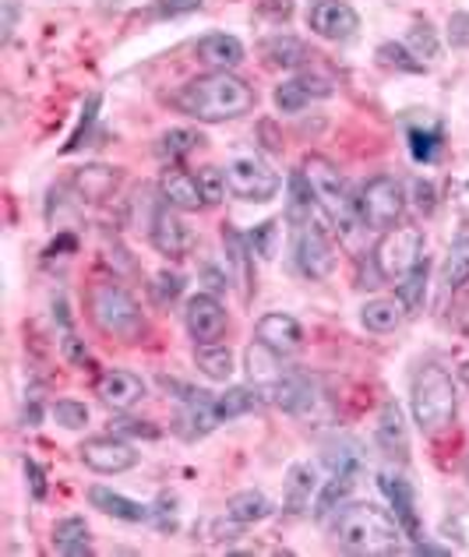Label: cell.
Listing matches in <instances>:
<instances>
[{
  "label": "cell",
  "instance_id": "obj_29",
  "mask_svg": "<svg viewBox=\"0 0 469 557\" xmlns=\"http://www.w3.org/2000/svg\"><path fill=\"white\" fill-rule=\"evenodd\" d=\"M321 459H325L329 473H340V476H363V448L354 437H332L321 451Z\"/></svg>",
  "mask_w": 469,
  "mask_h": 557
},
{
  "label": "cell",
  "instance_id": "obj_9",
  "mask_svg": "<svg viewBox=\"0 0 469 557\" xmlns=\"http://www.w3.org/2000/svg\"><path fill=\"white\" fill-rule=\"evenodd\" d=\"M226 187L237 201L247 205H266L280 195V173H275L261 156H237L226 163Z\"/></svg>",
  "mask_w": 469,
  "mask_h": 557
},
{
  "label": "cell",
  "instance_id": "obj_35",
  "mask_svg": "<svg viewBox=\"0 0 469 557\" xmlns=\"http://www.w3.org/2000/svg\"><path fill=\"white\" fill-rule=\"evenodd\" d=\"M195 363L209 381H230L233 377V349L223 343L195 346Z\"/></svg>",
  "mask_w": 469,
  "mask_h": 557
},
{
  "label": "cell",
  "instance_id": "obj_21",
  "mask_svg": "<svg viewBox=\"0 0 469 557\" xmlns=\"http://www.w3.org/2000/svg\"><path fill=\"white\" fill-rule=\"evenodd\" d=\"M374 442L378 448L385 451L388 459H399L406 462L409 459V431H406V420H403V409L399 403H385L378 413V428H374Z\"/></svg>",
  "mask_w": 469,
  "mask_h": 557
},
{
  "label": "cell",
  "instance_id": "obj_17",
  "mask_svg": "<svg viewBox=\"0 0 469 557\" xmlns=\"http://www.w3.org/2000/svg\"><path fill=\"white\" fill-rule=\"evenodd\" d=\"M332 92H335L332 78H325V75H297V78H289V82L280 85V89H275V110H280V113H300V110L311 107V102L329 99Z\"/></svg>",
  "mask_w": 469,
  "mask_h": 557
},
{
  "label": "cell",
  "instance_id": "obj_57",
  "mask_svg": "<svg viewBox=\"0 0 469 557\" xmlns=\"http://www.w3.org/2000/svg\"><path fill=\"white\" fill-rule=\"evenodd\" d=\"M466 480H469V456H466Z\"/></svg>",
  "mask_w": 469,
  "mask_h": 557
},
{
  "label": "cell",
  "instance_id": "obj_22",
  "mask_svg": "<svg viewBox=\"0 0 469 557\" xmlns=\"http://www.w3.org/2000/svg\"><path fill=\"white\" fill-rule=\"evenodd\" d=\"M318 494V473L311 462H293L286 469V491H283V508L286 516H307L314 508Z\"/></svg>",
  "mask_w": 469,
  "mask_h": 557
},
{
  "label": "cell",
  "instance_id": "obj_20",
  "mask_svg": "<svg viewBox=\"0 0 469 557\" xmlns=\"http://www.w3.org/2000/svg\"><path fill=\"white\" fill-rule=\"evenodd\" d=\"M258 343H266L269 349H275L280 357H289V354H297V349L304 346V329H300V321L293 318V314H283V311H272L258 321Z\"/></svg>",
  "mask_w": 469,
  "mask_h": 557
},
{
  "label": "cell",
  "instance_id": "obj_1",
  "mask_svg": "<svg viewBox=\"0 0 469 557\" xmlns=\"http://www.w3.org/2000/svg\"><path fill=\"white\" fill-rule=\"evenodd\" d=\"M173 107L198 124H226L258 107L255 85H247L233 71H209V75L190 78L173 96Z\"/></svg>",
  "mask_w": 469,
  "mask_h": 557
},
{
  "label": "cell",
  "instance_id": "obj_32",
  "mask_svg": "<svg viewBox=\"0 0 469 557\" xmlns=\"http://www.w3.org/2000/svg\"><path fill=\"white\" fill-rule=\"evenodd\" d=\"M357 487V476H340V473H332L325 483L318 487V497H314V519L318 522H325L329 516H335L343 505H346V497L354 494Z\"/></svg>",
  "mask_w": 469,
  "mask_h": 557
},
{
  "label": "cell",
  "instance_id": "obj_18",
  "mask_svg": "<svg viewBox=\"0 0 469 557\" xmlns=\"http://www.w3.org/2000/svg\"><path fill=\"white\" fill-rule=\"evenodd\" d=\"M219 423H223V413L215 406V395L212 392H195L187 403H181V417H177V431L187 442H198V437L212 434Z\"/></svg>",
  "mask_w": 469,
  "mask_h": 557
},
{
  "label": "cell",
  "instance_id": "obj_7",
  "mask_svg": "<svg viewBox=\"0 0 469 557\" xmlns=\"http://www.w3.org/2000/svg\"><path fill=\"white\" fill-rule=\"evenodd\" d=\"M289 251H293V265L304 278H329L335 269V247L325 226L318 219H307V223L289 226Z\"/></svg>",
  "mask_w": 469,
  "mask_h": 557
},
{
  "label": "cell",
  "instance_id": "obj_11",
  "mask_svg": "<svg viewBox=\"0 0 469 557\" xmlns=\"http://www.w3.org/2000/svg\"><path fill=\"white\" fill-rule=\"evenodd\" d=\"M78 456L99 476H116V473H127V469L138 466L135 445H127L124 437L113 434V431L102 434V437H89V442H82Z\"/></svg>",
  "mask_w": 469,
  "mask_h": 557
},
{
  "label": "cell",
  "instance_id": "obj_14",
  "mask_svg": "<svg viewBox=\"0 0 469 557\" xmlns=\"http://www.w3.org/2000/svg\"><path fill=\"white\" fill-rule=\"evenodd\" d=\"M307 28L329 42H346L357 36L360 14L349 8L346 0H314V4L307 8Z\"/></svg>",
  "mask_w": 469,
  "mask_h": 557
},
{
  "label": "cell",
  "instance_id": "obj_31",
  "mask_svg": "<svg viewBox=\"0 0 469 557\" xmlns=\"http://www.w3.org/2000/svg\"><path fill=\"white\" fill-rule=\"evenodd\" d=\"M275 511V505L269 502L261 491H240L233 494L226 502V516L230 522H240V525H255V522H266Z\"/></svg>",
  "mask_w": 469,
  "mask_h": 557
},
{
  "label": "cell",
  "instance_id": "obj_24",
  "mask_svg": "<svg viewBox=\"0 0 469 557\" xmlns=\"http://www.w3.org/2000/svg\"><path fill=\"white\" fill-rule=\"evenodd\" d=\"M195 53L201 64H209L212 71H233L244 61V42L230 33H209L195 42Z\"/></svg>",
  "mask_w": 469,
  "mask_h": 557
},
{
  "label": "cell",
  "instance_id": "obj_44",
  "mask_svg": "<svg viewBox=\"0 0 469 557\" xmlns=\"http://www.w3.org/2000/svg\"><path fill=\"white\" fill-rule=\"evenodd\" d=\"M50 413H53V420L61 423L64 431H82V428H89V406H85V403L57 399Z\"/></svg>",
  "mask_w": 469,
  "mask_h": 557
},
{
  "label": "cell",
  "instance_id": "obj_26",
  "mask_svg": "<svg viewBox=\"0 0 469 557\" xmlns=\"http://www.w3.org/2000/svg\"><path fill=\"white\" fill-rule=\"evenodd\" d=\"M261 57L272 64V67H283V71H297L304 64H311V50H307V42L297 39V36H286V33H275L261 42Z\"/></svg>",
  "mask_w": 469,
  "mask_h": 557
},
{
  "label": "cell",
  "instance_id": "obj_6",
  "mask_svg": "<svg viewBox=\"0 0 469 557\" xmlns=\"http://www.w3.org/2000/svg\"><path fill=\"white\" fill-rule=\"evenodd\" d=\"M406 212V187L392 173H374L371 181H363L357 190V219L368 230L385 233L392 226H399V219Z\"/></svg>",
  "mask_w": 469,
  "mask_h": 557
},
{
  "label": "cell",
  "instance_id": "obj_36",
  "mask_svg": "<svg viewBox=\"0 0 469 557\" xmlns=\"http://www.w3.org/2000/svg\"><path fill=\"white\" fill-rule=\"evenodd\" d=\"M403 314L406 311L399 300H368L360 307V325L368 332H395Z\"/></svg>",
  "mask_w": 469,
  "mask_h": 557
},
{
  "label": "cell",
  "instance_id": "obj_55",
  "mask_svg": "<svg viewBox=\"0 0 469 557\" xmlns=\"http://www.w3.org/2000/svg\"><path fill=\"white\" fill-rule=\"evenodd\" d=\"M64 354L71 363H89V349H85L75 335H64Z\"/></svg>",
  "mask_w": 469,
  "mask_h": 557
},
{
  "label": "cell",
  "instance_id": "obj_12",
  "mask_svg": "<svg viewBox=\"0 0 469 557\" xmlns=\"http://www.w3.org/2000/svg\"><path fill=\"white\" fill-rule=\"evenodd\" d=\"M184 325L190 332V339H195V346L219 343L230 329V314H226V307L219 304L215 293H195L184 307Z\"/></svg>",
  "mask_w": 469,
  "mask_h": 557
},
{
  "label": "cell",
  "instance_id": "obj_5",
  "mask_svg": "<svg viewBox=\"0 0 469 557\" xmlns=\"http://www.w3.org/2000/svg\"><path fill=\"white\" fill-rule=\"evenodd\" d=\"M89 314H92L96 329L102 335L121 339V343H141L145 332H149V325H145V311L138 307V300L116 283H96L92 286Z\"/></svg>",
  "mask_w": 469,
  "mask_h": 557
},
{
  "label": "cell",
  "instance_id": "obj_49",
  "mask_svg": "<svg viewBox=\"0 0 469 557\" xmlns=\"http://www.w3.org/2000/svg\"><path fill=\"white\" fill-rule=\"evenodd\" d=\"M113 434H121V437H159V428H152L149 420H131V417H124V420H113V428H110Z\"/></svg>",
  "mask_w": 469,
  "mask_h": 557
},
{
  "label": "cell",
  "instance_id": "obj_37",
  "mask_svg": "<svg viewBox=\"0 0 469 557\" xmlns=\"http://www.w3.org/2000/svg\"><path fill=\"white\" fill-rule=\"evenodd\" d=\"M223 244H226V261L233 265V272H237L240 283L251 286V261H255V255H251V247H247V237L233 230V226H223Z\"/></svg>",
  "mask_w": 469,
  "mask_h": 557
},
{
  "label": "cell",
  "instance_id": "obj_19",
  "mask_svg": "<svg viewBox=\"0 0 469 557\" xmlns=\"http://www.w3.org/2000/svg\"><path fill=\"white\" fill-rule=\"evenodd\" d=\"M159 201H166L170 209H177V212H198V209H205V195H201L198 173L170 166L163 177H159Z\"/></svg>",
  "mask_w": 469,
  "mask_h": 557
},
{
  "label": "cell",
  "instance_id": "obj_54",
  "mask_svg": "<svg viewBox=\"0 0 469 557\" xmlns=\"http://www.w3.org/2000/svg\"><path fill=\"white\" fill-rule=\"evenodd\" d=\"M201 278L209 283V293H223L230 286V272H219L215 265H205L201 269Z\"/></svg>",
  "mask_w": 469,
  "mask_h": 557
},
{
  "label": "cell",
  "instance_id": "obj_30",
  "mask_svg": "<svg viewBox=\"0 0 469 557\" xmlns=\"http://www.w3.org/2000/svg\"><path fill=\"white\" fill-rule=\"evenodd\" d=\"M53 550L64 554V557H85L92 554V540H89V525L85 519L71 516V519H61L53 525Z\"/></svg>",
  "mask_w": 469,
  "mask_h": 557
},
{
  "label": "cell",
  "instance_id": "obj_3",
  "mask_svg": "<svg viewBox=\"0 0 469 557\" xmlns=\"http://www.w3.org/2000/svg\"><path fill=\"white\" fill-rule=\"evenodd\" d=\"M409 413L420 434H442L456 423L459 413V395H456V381L445 368L437 363H423V368L409 381Z\"/></svg>",
  "mask_w": 469,
  "mask_h": 557
},
{
  "label": "cell",
  "instance_id": "obj_25",
  "mask_svg": "<svg viewBox=\"0 0 469 557\" xmlns=\"http://www.w3.org/2000/svg\"><path fill=\"white\" fill-rule=\"evenodd\" d=\"M89 505L99 508L102 516L121 519V522H145V519H152V508L131 502V497L116 494L110 487H102V483H92V487H89Z\"/></svg>",
  "mask_w": 469,
  "mask_h": 557
},
{
  "label": "cell",
  "instance_id": "obj_56",
  "mask_svg": "<svg viewBox=\"0 0 469 557\" xmlns=\"http://www.w3.org/2000/svg\"><path fill=\"white\" fill-rule=\"evenodd\" d=\"M459 377H462V385L469 388V360L462 363V368H459Z\"/></svg>",
  "mask_w": 469,
  "mask_h": 557
},
{
  "label": "cell",
  "instance_id": "obj_43",
  "mask_svg": "<svg viewBox=\"0 0 469 557\" xmlns=\"http://www.w3.org/2000/svg\"><path fill=\"white\" fill-rule=\"evenodd\" d=\"M275 244H280V223H275V219H266V223H258L247 233V247H251V255H258L261 261L275 258Z\"/></svg>",
  "mask_w": 469,
  "mask_h": 557
},
{
  "label": "cell",
  "instance_id": "obj_48",
  "mask_svg": "<svg viewBox=\"0 0 469 557\" xmlns=\"http://www.w3.org/2000/svg\"><path fill=\"white\" fill-rule=\"evenodd\" d=\"M409 190H414V205L423 212V215H431L437 209V187L431 181H423L417 177L414 184H409Z\"/></svg>",
  "mask_w": 469,
  "mask_h": 557
},
{
  "label": "cell",
  "instance_id": "obj_34",
  "mask_svg": "<svg viewBox=\"0 0 469 557\" xmlns=\"http://www.w3.org/2000/svg\"><path fill=\"white\" fill-rule=\"evenodd\" d=\"M261 399H266L261 388H255V385H233L223 395H215V406H219V413H223V423H226V420L255 413V409L261 406Z\"/></svg>",
  "mask_w": 469,
  "mask_h": 557
},
{
  "label": "cell",
  "instance_id": "obj_52",
  "mask_svg": "<svg viewBox=\"0 0 469 557\" xmlns=\"http://www.w3.org/2000/svg\"><path fill=\"white\" fill-rule=\"evenodd\" d=\"M18 14H22V0H4V18H0V39H11L14 36V25H18Z\"/></svg>",
  "mask_w": 469,
  "mask_h": 557
},
{
  "label": "cell",
  "instance_id": "obj_4",
  "mask_svg": "<svg viewBox=\"0 0 469 557\" xmlns=\"http://www.w3.org/2000/svg\"><path fill=\"white\" fill-rule=\"evenodd\" d=\"M300 170H304L307 184H311L318 212L325 215L340 233L354 230L360 223V219H357V195H349V187L343 181L340 166L329 163L325 156H307L304 163H300Z\"/></svg>",
  "mask_w": 469,
  "mask_h": 557
},
{
  "label": "cell",
  "instance_id": "obj_45",
  "mask_svg": "<svg viewBox=\"0 0 469 557\" xmlns=\"http://www.w3.org/2000/svg\"><path fill=\"white\" fill-rule=\"evenodd\" d=\"M181 293H184V275H181V272H170V269L156 272V278H152V300H156L159 307L177 304V300H181Z\"/></svg>",
  "mask_w": 469,
  "mask_h": 557
},
{
  "label": "cell",
  "instance_id": "obj_2",
  "mask_svg": "<svg viewBox=\"0 0 469 557\" xmlns=\"http://www.w3.org/2000/svg\"><path fill=\"white\" fill-rule=\"evenodd\" d=\"M332 536L349 554H399L406 533L392 511L371 502H360V505H343V511H335Z\"/></svg>",
  "mask_w": 469,
  "mask_h": 557
},
{
  "label": "cell",
  "instance_id": "obj_8",
  "mask_svg": "<svg viewBox=\"0 0 469 557\" xmlns=\"http://www.w3.org/2000/svg\"><path fill=\"white\" fill-rule=\"evenodd\" d=\"M371 258H374L378 278H385V283H399V278L423 258L420 226H392V230H385Z\"/></svg>",
  "mask_w": 469,
  "mask_h": 557
},
{
  "label": "cell",
  "instance_id": "obj_16",
  "mask_svg": "<svg viewBox=\"0 0 469 557\" xmlns=\"http://www.w3.org/2000/svg\"><path fill=\"white\" fill-rule=\"evenodd\" d=\"M381 483V494L388 497L392 505V516L399 519L406 540H423V530H420V516H417V497H414V487H409V480L403 473H381L378 476Z\"/></svg>",
  "mask_w": 469,
  "mask_h": 557
},
{
  "label": "cell",
  "instance_id": "obj_38",
  "mask_svg": "<svg viewBox=\"0 0 469 557\" xmlns=\"http://www.w3.org/2000/svg\"><path fill=\"white\" fill-rule=\"evenodd\" d=\"M205 138L198 135L195 127H170L163 138H159V156L163 159H170V163H177V159H184V156H190L198 149Z\"/></svg>",
  "mask_w": 469,
  "mask_h": 557
},
{
  "label": "cell",
  "instance_id": "obj_33",
  "mask_svg": "<svg viewBox=\"0 0 469 557\" xmlns=\"http://www.w3.org/2000/svg\"><path fill=\"white\" fill-rule=\"evenodd\" d=\"M286 223L297 226V223H307V219H314V195H311V184H307L304 170H293L289 173V187H286Z\"/></svg>",
  "mask_w": 469,
  "mask_h": 557
},
{
  "label": "cell",
  "instance_id": "obj_53",
  "mask_svg": "<svg viewBox=\"0 0 469 557\" xmlns=\"http://www.w3.org/2000/svg\"><path fill=\"white\" fill-rule=\"evenodd\" d=\"M152 519L159 530H173V525H177V508H173L170 497H159V508L152 511Z\"/></svg>",
  "mask_w": 469,
  "mask_h": 557
},
{
  "label": "cell",
  "instance_id": "obj_10",
  "mask_svg": "<svg viewBox=\"0 0 469 557\" xmlns=\"http://www.w3.org/2000/svg\"><path fill=\"white\" fill-rule=\"evenodd\" d=\"M266 399H272L283 413L297 417V420H318L329 417V399L321 395V388L314 385L311 377L300 371H286V377L275 385Z\"/></svg>",
  "mask_w": 469,
  "mask_h": 557
},
{
  "label": "cell",
  "instance_id": "obj_28",
  "mask_svg": "<svg viewBox=\"0 0 469 557\" xmlns=\"http://www.w3.org/2000/svg\"><path fill=\"white\" fill-rule=\"evenodd\" d=\"M442 283L448 293L469 286V223H462L459 233L448 244V255H445V265H442Z\"/></svg>",
  "mask_w": 469,
  "mask_h": 557
},
{
  "label": "cell",
  "instance_id": "obj_39",
  "mask_svg": "<svg viewBox=\"0 0 469 557\" xmlns=\"http://www.w3.org/2000/svg\"><path fill=\"white\" fill-rule=\"evenodd\" d=\"M99 107H102V96L99 92H92L89 99H85V107H82V116H78V124H75V131L67 135V141H64V156H71V152H78L82 145H89V135H92V127H96V121H99Z\"/></svg>",
  "mask_w": 469,
  "mask_h": 557
},
{
  "label": "cell",
  "instance_id": "obj_51",
  "mask_svg": "<svg viewBox=\"0 0 469 557\" xmlns=\"http://www.w3.org/2000/svg\"><path fill=\"white\" fill-rule=\"evenodd\" d=\"M25 480H28V487H33V497H36V502H42V497H47V476H42L39 462L25 459Z\"/></svg>",
  "mask_w": 469,
  "mask_h": 557
},
{
  "label": "cell",
  "instance_id": "obj_42",
  "mask_svg": "<svg viewBox=\"0 0 469 557\" xmlns=\"http://www.w3.org/2000/svg\"><path fill=\"white\" fill-rule=\"evenodd\" d=\"M378 61L385 64V67L406 71V75H420V71H423V61L406 47V42H381V47H378Z\"/></svg>",
  "mask_w": 469,
  "mask_h": 557
},
{
  "label": "cell",
  "instance_id": "obj_46",
  "mask_svg": "<svg viewBox=\"0 0 469 557\" xmlns=\"http://www.w3.org/2000/svg\"><path fill=\"white\" fill-rule=\"evenodd\" d=\"M205 0H152L149 4V18L152 22H170V18H184V14H195L201 11Z\"/></svg>",
  "mask_w": 469,
  "mask_h": 557
},
{
  "label": "cell",
  "instance_id": "obj_50",
  "mask_svg": "<svg viewBox=\"0 0 469 557\" xmlns=\"http://www.w3.org/2000/svg\"><path fill=\"white\" fill-rule=\"evenodd\" d=\"M448 42L456 50H469V11H456L448 18Z\"/></svg>",
  "mask_w": 469,
  "mask_h": 557
},
{
  "label": "cell",
  "instance_id": "obj_27",
  "mask_svg": "<svg viewBox=\"0 0 469 557\" xmlns=\"http://www.w3.org/2000/svg\"><path fill=\"white\" fill-rule=\"evenodd\" d=\"M428 278H431V258L423 255L414 269H409L399 283H395V300L403 304L406 314H420L423 300H428Z\"/></svg>",
  "mask_w": 469,
  "mask_h": 557
},
{
  "label": "cell",
  "instance_id": "obj_41",
  "mask_svg": "<svg viewBox=\"0 0 469 557\" xmlns=\"http://www.w3.org/2000/svg\"><path fill=\"white\" fill-rule=\"evenodd\" d=\"M445 141H442V127H414L409 131V152H414L417 163H434L442 156Z\"/></svg>",
  "mask_w": 469,
  "mask_h": 557
},
{
  "label": "cell",
  "instance_id": "obj_47",
  "mask_svg": "<svg viewBox=\"0 0 469 557\" xmlns=\"http://www.w3.org/2000/svg\"><path fill=\"white\" fill-rule=\"evenodd\" d=\"M198 181H201V195H205V209L209 205H219L226 198V173L223 170H215V166H205V170H198Z\"/></svg>",
  "mask_w": 469,
  "mask_h": 557
},
{
  "label": "cell",
  "instance_id": "obj_13",
  "mask_svg": "<svg viewBox=\"0 0 469 557\" xmlns=\"http://www.w3.org/2000/svg\"><path fill=\"white\" fill-rule=\"evenodd\" d=\"M149 240H152V247L163 258H187L190 251H195V230H190L187 223H184V215L177 212V209H170V205L163 201L156 209V215H152V226H149Z\"/></svg>",
  "mask_w": 469,
  "mask_h": 557
},
{
  "label": "cell",
  "instance_id": "obj_23",
  "mask_svg": "<svg viewBox=\"0 0 469 557\" xmlns=\"http://www.w3.org/2000/svg\"><path fill=\"white\" fill-rule=\"evenodd\" d=\"M244 360H247V377H251L255 388H261V395H269L286 377L283 357L275 354V349H269L266 343H258V339L247 346Z\"/></svg>",
  "mask_w": 469,
  "mask_h": 557
},
{
  "label": "cell",
  "instance_id": "obj_15",
  "mask_svg": "<svg viewBox=\"0 0 469 557\" xmlns=\"http://www.w3.org/2000/svg\"><path fill=\"white\" fill-rule=\"evenodd\" d=\"M96 395L102 406L116 409V413H127L131 406H138L145 399V381L135 371H121V368H110L102 371L96 381Z\"/></svg>",
  "mask_w": 469,
  "mask_h": 557
},
{
  "label": "cell",
  "instance_id": "obj_40",
  "mask_svg": "<svg viewBox=\"0 0 469 557\" xmlns=\"http://www.w3.org/2000/svg\"><path fill=\"white\" fill-rule=\"evenodd\" d=\"M406 47L414 50L420 61H434V57L442 53V36H437V28L428 18H417L414 28L406 33Z\"/></svg>",
  "mask_w": 469,
  "mask_h": 557
}]
</instances>
